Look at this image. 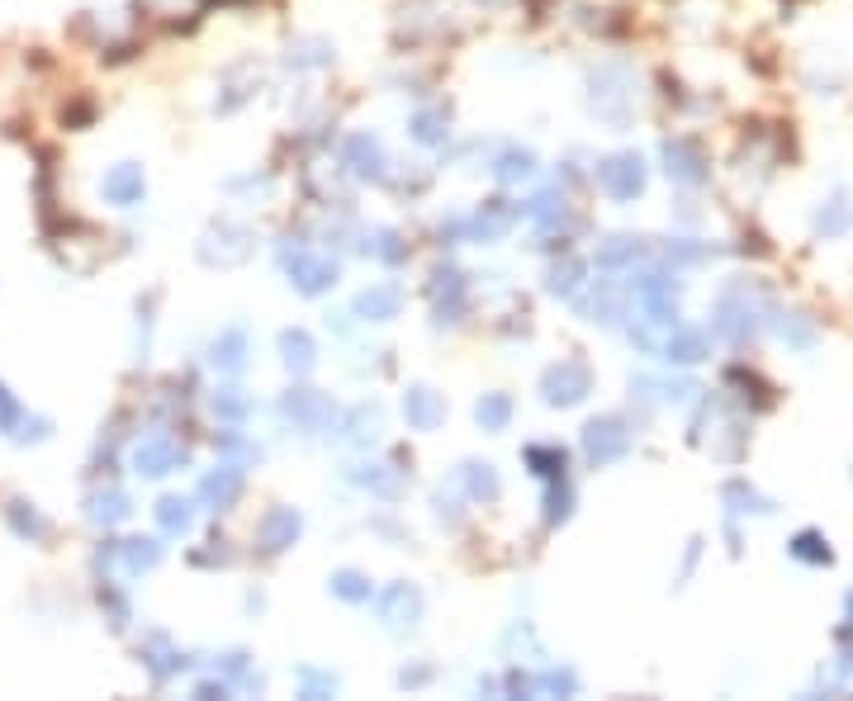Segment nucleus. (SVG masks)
I'll return each mask as SVG.
<instances>
[{"instance_id": "1", "label": "nucleus", "mask_w": 853, "mask_h": 701, "mask_svg": "<svg viewBox=\"0 0 853 701\" xmlns=\"http://www.w3.org/2000/svg\"><path fill=\"white\" fill-rule=\"evenodd\" d=\"M588 394H593V370L583 360H560L541 375V398L550 408H574Z\"/></svg>"}, {"instance_id": "2", "label": "nucleus", "mask_w": 853, "mask_h": 701, "mask_svg": "<svg viewBox=\"0 0 853 701\" xmlns=\"http://www.w3.org/2000/svg\"><path fill=\"white\" fill-rule=\"evenodd\" d=\"M716 332L726 337V342L745 346L754 332H759V313H754V304H749V289L735 285L721 294V304H716Z\"/></svg>"}, {"instance_id": "3", "label": "nucleus", "mask_w": 853, "mask_h": 701, "mask_svg": "<svg viewBox=\"0 0 853 701\" xmlns=\"http://www.w3.org/2000/svg\"><path fill=\"white\" fill-rule=\"evenodd\" d=\"M583 450H588L593 465H617V460H626V450H631L626 422L621 417H593L583 427Z\"/></svg>"}, {"instance_id": "4", "label": "nucleus", "mask_w": 853, "mask_h": 701, "mask_svg": "<svg viewBox=\"0 0 853 701\" xmlns=\"http://www.w3.org/2000/svg\"><path fill=\"white\" fill-rule=\"evenodd\" d=\"M631 100H636V90H626V72L621 67H607V72L593 76V109H598V119L621 128L631 119Z\"/></svg>"}, {"instance_id": "5", "label": "nucleus", "mask_w": 853, "mask_h": 701, "mask_svg": "<svg viewBox=\"0 0 853 701\" xmlns=\"http://www.w3.org/2000/svg\"><path fill=\"white\" fill-rule=\"evenodd\" d=\"M598 185H602V195L626 204V199H636L645 190V162H640L636 152H617V157H607L598 166Z\"/></svg>"}, {"instance_id": "6", "label": "nucleus", "mask_w": 853, "mask_h": 701, "mask_svg": "<svg viewBox=\"0 0 853 701\" xmlns=\"http://www.w3.org/2000/svg\"><path fill=\"white\" fill-rule=\"evenodd\" d=\"M422 616V593L413 583H389L380 593V621L384 630H413Z\"/></svg>"}, {"instance_id": "7", "label": "nucleus", "mask_w": 853, "mask_h": 701, "mask_svg": "<svg viewBox=\"0 0 853 701\" xmlns=\"http://www.w3.org/2000/svg\"><path fill=\"white\" fill-rule=\"evenodd\" d=\"M247 252H252V233L237 228V223H218L200 247V256L209 261V266H214V261L218 266H237V261H247Z\"/></svg>"}, {"instance_id": "8", "label": "nucleus", "mask_w": 853, "mask_h": 701, "mask_svg": "<svg viewBox=\"0 0 853 701\" xmlns=\"http://www.w3.org/2000/svg\"><path fill=\"white\" fill-rule=\"evenodd\" d=\"M299 531H304V517L294 507H271L261 517V526H256V540H261L266 555H280V550H290L294 540H299Z\"/></svg>"}, {"instance_id": "9", "label": "nucleus", "mask_w": 853, "mask_h": 701, "mask_svg": "<svg viewBox=\"0 0 853 701\" xmlns=\"http://www.w3.org/2000/svg\"><path fill=\"white\" fill-rule=\"evenodd\" d=\"M280 413L290 417V422H299V427H309V432H323V427H332L337 408L327 403V394H313V389H294V394L280 403Z\"/></svg>"}, {"instance_id": "10", "label": "nucleus", "mask_w": 853, "mask_h": 701, "mask_svg": "<svg viewBox=\"0 0 853 701\" xmlns=\"http://www.w3.org/2000/svg\"><path fill=\"white\" fill-rule=\"evenodd\" d=\"M181 460H185V450L176 446L171 436H147L143 446L133 450V465H138L143 479H162V474H171Z\"/></svg>"}, {"instance_id": "11", "label": "nucleus", "mask_w": 853, "mask_h": 701, "mask_svg": "<svg viewBox=\"0 0 853 701\" xmlns=\"http://www.w3.org/2000/svg\"><path fill=\"white\" fill-rule=\"evenodd\" d=\"M664 162H669V176L678 185H702L707 180V157H702V147L688 143V138H669L664 143Z\"/></svg>"}, {"instance_id": "12", "label": "nucleus", "mask_w": 853, "mask_h": 701, "mask_svg": "<svg viewBox=\"0 0 853 701\" xmlns=\"http://www.w3.org/2000/svg\"><path fill=\"white\" fill-rule=\"evenodd\" d=\"M342 162L356 171L361 180H380L384 176V147L380 138H370V133H351L342 147Z\"/></svg>"}, {"instance_id": "13", "label": "nucleus", "mask_w": 853, "mask_h": 701, "mask_svg": "<svg viewBox=\"0 0 853 701\" xmlns=\"http://www.w3.org/2000/svg\"><path fill=\"white\" fill-rule=\"evenodd\" d=\"M285 266H290L294 289H304V294H323L337 280V261H323V256H309V252H294Z\"/></svg>"}, {"instance_id": "14", "label": "nucleus", "mask_w": 853, "mask_h": 701, "mask_svg": "<svg viewBox=\"0 0 853 701\" xmlns=\"http://www.w3.org/2000/svg\"><path fill=\"white\" fill-rule=\"evenodd\" d=\"M403 417L413 432H436L446 422V398L432 394V389H408L403 394Z\"/></svg>"}, {"instance_id": "15", "label": "nucleus", "mask_w": 853, "mask_h": 701, "mask_svg": "<svg viewBox=\"0 0 853 701\" xmlns=\"http://www.w3.org/2000/svg\"><path fill=\"white\" fill-rule=\"evenodd\" d=\"M100 559L124 564V574H147V569H157L162 545H157V540H114L109 550H100Z\"/></svg>"}, {"instance_id": "16", "label": "nucleus", "mask_w": 853, "mask_h": 701, "mask_svg": "<svg viewBox=\"0 0 853 701\" xmlns=\"http://www.w3.org/2000/svg\"><path fill=\"white\" fill-rule=\"evenodd\" d=\"M200 498L214 507V512H228V507L242 498V465H218L214 474H204Z\"/></svg>"}, {"instance_id": "17", "label": "nucleus", "mask_w": 853, "mask_h": 701, "mask_svg": "<svg viewBox=\"0 0 853 701\" xmlns=\"http://www.w3.org/2000/svg\"><path fill=\"white\" fill-rule=\"evenodd\" d=\"M707 332H702V327H678L673 323V332L669 337H664V346H659V351H664V360H673V365H697V360L707 356Z\"/></svg>"}, {"instance_id": "18", "label": "nucleus", "mask_w": 853, "mask_h": 701, "mask_svg": "<svg viewBox=\"0 0 853 701\" xmlns=\"http://www.w3.org/2000/svg\"><path fill=\"white\" fill-rule=\"evenodd\" d=\"M508 223H512V209H508V199H489L479 214L470 218V223H460L465 233L474 237V242H493V237H503L508 233Z\"/></svg>"}, {"instance_id": "19", "label": "nucleus", "mask_w": 853, "mask_h": 701, "mask_svg": "<svg viewBox=\"0 0 853 701\" xmlns=\"http://www.w3.org/2000/svg\"><path fill=\"white\" fill-rule=\"evenodd\" d=\"M143 190H147V180H143V166H114V171H109L105 176V199L109 204H138V199H143Z\"/></svg>"}, {"instance_id": "20", "label": "nucleus", "mask_w": 853, "mask_h": 701, "mask_svg": "<svg viewBox=\"0 0 853 701\" xmlns=\"http://www.w3.org/2000/svg\"><path fill=\"white\" fill-rule=\"evenodd\" d=\"M773 327H778L782 342H792L797 351H811L816 346V318H806L797 308H773Z\"/></svg>"}, {"instance_id": "21", "label": "nucleus", "mask_w": 853, "mask_h": 701, "mask_svg": "<svg viewBox=\"0 0 853 701\" xmlns=\"http://www.w3.org/2000/svg\"><path fill=\"white\" fill-rule=\"evenodd\" d=\"M399 308H403V294L394 285H375V289H365L361 299H356V313L370 318V323H389V318H399Z\"/></svg>"}, {"instance_id": "22", "label": "nucleus", "mask_w": 853, "mask_h": 701, "mask_svg": "<svg viewBox=\"0 0 853 701\" xmlns=\"http://www.w3.org/2000/svg\"><path fill=\"white\" fill-rule=\"evenodd\" d=\"M280 356H285V365L294 375H309L313 360H318V346H313V337L304 327H290V332H280Z\"/></svg>"}, {"instance_id": "23", "label": "nucleus", "mask_w": 853, "mask_h": 701, "mask_svg": "<svg viewBox=\"0 0 853 701\" xmlns=\"http://www.w3.org/2000/svg\"><path fill=\"white\" fill-rule=\"evenodd\" d=\"M5 517H10V531L24 540H34V545H43V540L53 536V526H48V517L38 512L34 503H10L5 507Z\"/></svg>"}, {"instance_id": "24", "label": "nucleus", "mask_w": 853, "mask_h": 701, "mask_svg": "<svg viewBox=\"0 0 853 701\" xmlns=\"http://www.w3.org/2000/svg\"><path fill=\"white\" fill-rule=\"evenodd\" d=\"M209 360H214L223 375H237V370L247 365V332H242V327H228V332H223V337L214 342Z\"/></svg>"}, {"instance_id": "25", "label": "nucleus", "mask_w": 853, "mask_h": 701, "mask_svg": "<svg viewBox=\"0 0 853 701\" xmlns=\"http://www.w3.org/2000/svg\"><path fill=\"white\" fill-rule=\"evenodd\" d=\"M128 512H133V503H128V493H119V488H100V493H91V503H86V517L100 526L124 522Z\"/></svg>"}, {"instance_id": "26", "label": "nucleus", "mask_w": 853, "mask_h": 701, "mask_svg": "<svg viewBox=\"0 0 853 701\" xmlns=\"http://www.w3.org/2000/svg\"><path fill=\"white\" fill-rule=\"evenodd\" d=\"M351 479L361 488H370V493H380V498H394L403 488V469H394V465H356L351 469Z\"/></svg>"}, {"instance_id": "27", "label": "nucleus", "mask_w": 853, "mask_h": 701, "mask_svg": "<svg viewBox=\"0 0 853 701\" xmlns=\"http://www.w3.org/2000/svg\"><path fill=\"white\" fill-rule=\"evenodd\" d=\"M645 256H650V247H645L640 237H612V242L598 252V266L602 270H621V266H636V261H645Z\"/></svg>"}, {"instance_id": "28", "label": "nucleus", "mask_w": 853, "mask_h": 701, "mask_svg": "<svg viewBox=\"0 0 853 701\" xmlns=\"http://www.w3.org/2000/svg\"><path fill=\"white\" fill-rule=\"evenodd\" d=\"M143 664L152 668V678H171V673H176L185 659L171 649V640H166V635H147V640H143Z\"/></svg>"}, {"instance_id": "29", "label": "nucleus", "mask_w": 853, "mask_h": 701, "mask_svg": "<svg viewBox=\"0 0 853 701\" xmlns=\"http://www.w3.org/2000/svg\"><path fill=\"white\" fill-rule=\"evenodd\" d=\"M787 550H792V559H801V564H816V569L835 564V550H830V540L820 536V531H797Z\"/></svg>"}, {"instance_id": "30", "label": "nucleus", "mask_w": 853, "mask_h": 701, "mask_svg": "<svg viewBox=\"0 0 853 701\" xmlns=\"http://www.w3.org/2000/svg\"><path fill=\"white\" fill-rule=\"evenodd\" d=\"M721 498H726V507H730V517H740V512H773V503L763 498V493H754V488L745 484V479H730L726 488H721Z\"/></svg>"}, {"instance_id": "31", "label": "nucleus", "mask_w": 853, "mask_h": 701, "mask_svg": "<svg viewBox=\"0 0 853 701\" xmlns=\"http://www.w3.org/2000/svg\"><path fill=\"white\" fill-rule=\"evenodd\" d=\"M474 417H479V427L484 432H503L512 422V398L508 394H484L474 403Z\"/></svg>"}, {"instance_id": "32", "label": "nucleus", "mask_w": 853, "mask_h": 701, "mask_svg": "<svg viewBox=\"0 0 853 701\" xmlns=\"http://www.w3.org/2000/svg\"><path fill=\"white\" fill-rule=\"evenodd\" d=\"M545 289H550V294H560V299H574V294L583 289V261L564 256L560 266H550V280H545Z\"/></svg>"}, {"instance_id": "33", "label": "nucleus", "mask_w": 853, "mask_h": 701, "mask_svg": "<svg viewBox=\"0 0 853 701\" xmlns=\"http://www.w3.org/2000/svg\"><path fill=\"white\" fill-rule=\"evenodd\" d=\"M190 522H195V512H190L185 498H162V503H157V526H162L166 536H185Z\"/></svg>"}, {"instance_id": "34", "label": "nucleus", "mask_w": 853, "mask_h": 701, "mask_svg": "<svg viewBox=\"0 0 853 701\" xmlns=\"http://www.w3.org/2000/svg\"><path fill=\"white\" fill-rule=\"evenodd\" d=\"M493 176L503 180V185L531 180V176H536V157H531V152H517V147H512V152H503V157H498V166H493Z\"/></svg>"}, {"instance_id": "35", "label": "nucleus", "mask_w": 853, "mask_h": 701, "mask_svg": "<svg viewBox=\"0 0 853 701\" xmlns=\"http://www.w3.org/2000/svg\"><path fill=\"white\" fill-rule=\"evenodd\" d=\"M370 578L356 574V569H342V574H332V597H342V602H351V607H361V602H370Z\"/></svg>"}, {"instance_id": "36", "label": "nucleus", "mask_w": 853, "mask_h": 701, "mask_svg": "<svg viewBox=\"0 0 853 701\" xmlns=\"http://www.w3.org/2000/svg\"><path fill=\"white\" fill-rule=\"evenodd\" d=\"M527 218L536 223V228H555V223L564 218V195H560V190H545V195H536L527 204Z\"/></svg>"}, {"instance_id": "37", "label": "nucleus", "mask_w": 853, "mask_h": 701, "mask_svg": "<svg viewBox=\"0 0 853 701\" xmlns=\"http://www.w3.org/2000/svg\"><path fill=\"white\" fill-rule=\"evenodd\" d=\"M527 465L541 474V479H564V450L560 446H527Z\"/></svg>"}, {"instance_id": "38", "label": "nucleus", "mask_w": 853, "mask_h": 701, "mask_svg": "<svg viewBox=\"0 0 853 701\" xmlns=\"http://www.w3.org/2000/svg\"><path fill=\"white\" fill-rule=\"evenodd\" d=\"M849 218H853V209H849V199L844 195H835L825 209L816 214V233H825V237H839L844 228H849Z\"/></svg>"}, {"instance_id": "39", "label": "nucleus", "mask_w": 853, "mask_h": 701, "mask_svg": "<svg viewBox=\"0 0 853 701\" xmlns=\"http://www.w3.org/2000/svg\"><path fill=\"white\" fill-rule=\"evenodd\" d=\"M465 488H470L474 503H493L498 498V474H493V465H465Z\"/></svg>"}, {"instance_id": "40", "label": "nucleus", "mask_w": 853, "mask_h": 701, "mask_svg": "<svg viewBox=\"0 0 853 701\" xmlns=\"http://www.w3.org/2000/svg\"><path fill=\"white\" fill-rule=\"evenodd\" d=\"M413 138L427 147L446 143V109H418V119H413Z\"/></svg>"}, {"instance_id": "41", "label": "nucleus", "mask_w": 853, "mask_h": 701, "mask_svg": "<svg viewBox=\"0 0 853 701\" xmlns=\"http://www.w3.org/2000/svg\"><path fill=\"white\" fill-rule=\"evenodd\" d=\"M370 252L380 256V261H389V266H399L403 256H408V247L399 242V233H389V228H380V233L370 237Z\"/></svg>"}, {"instance_id": "42", "label": "nucleus", "mask_w": 853, "mask_h": 701, "mask_svg": "<svg viewBox=\"0 0 853 701\" xmlns=\"http://www.w3.org/2000/svg\"><path fill=\"white\" fill-rule=\"evenodd\" d=\"M569 503H574V498H569V484H564V479H555V488H550V498H545V522H550V526H560L564 517H569Z\"/></svg>"}, {"instance_id": "43", "label": "nucleus", "mask_w": 853, "mask_h": 701, "mask_svg": "<svg viewBox=\"0 0 853 701\" xmlns=\"http://www.w3.org/2000/svg\"><path fill=\"white\" fill-rule=\"evenodd\" d=\"M214 417H223V422H242V417H247V398L237 394V389L214 394Z\"/></svg>"}, {"instance_id": "44", "label": "nucleus", "mask_w": 853, "mask_h": 701, "mask_svg": "<svg viewBox=\"0 0 853 701\" xmlns=\"http://www.w3.org/2000/svg\"><path fill=\"white\" fill-rule=\"evenodd\" d=\"M536 692H560V697H574V692H579V683H574V673L550 668V673H541V678H536Z\"/></svg>"}, {"instance_id": "45", "label": "nucleus", "mask_w": 853, "mask_h": 701, "mask_svg": "<svg viewBox=\"0 0 853 701\" xmlns=\"http://www.w3.org/2000/svg\"><path fill=\"white\" fill-rule=\"evenodd\" d=\"M375 427H380V417H375V408H356L351 413V422H346V441H365V436H375Z\"/></svg>"}, {"instance_id": "46", "label": "nucleus", "mask_w": 853, "mask_h": 701, "mask_svg": "<svg viewBox=\"0 0 853 701\" xmlns=\"http://www.w3.org/2000/svg\"><path fill=\"white\" fill-rule=\"evenodd\" d=\"M19 422H24V408H19V398L0 384V432H10L15 436L19 432Z\"/></svg>"}, {"instance_id": "47", "label": "nucleus", "mask_w": 853, "mask_h": 701, "mask_svg": "<svg viewBox=\"0 0 853 701\" xmlns=\"http://www.w3.org/2000/svg\"><path fill=\"white\" fill-rule=\"evenodd\" d=\"M100 607H109V616H114L109 626H114V630H124V626H128V602H124V597H119V593H114L109 583H105V588H100Z\"/></svg>"}, {"instance_id": "48", "label": "nucleus", "mask_w": 853, "mask_h": 701, "mask_svg": "<svg viewBox=\"0 0 853 701\" xmlns=\"http://www.w3.org/2000/svg\"><path fill=\"white\" fill-rule=\"evenodd\" d=\"M290 62H299V67H323V62H332V53H327V43H299V57L290 53Z\"/></svg>"}, {"instance_id": "49", "label": "nucleus", "mask_w": 853, "mask_h": 701, "mask_svg": "<svg viewBox=\"0 0 853 701\" xmlns=\"http://www.w3.org/2000/svg\"><path fill=\"white\" fill-rule=\"evenodd\" d=\"M304 683H309V697H313V692H337V678H327V673H313V668L304 673Z\"/></svg>"}, {"instance_id": "50", "label": "nucleus", "mask_w": 853, "mask_h": 701, "mask_svg": "<svg viewBox=\"0 0 853 701\" xmlns=\"http://www.w3.org/2000/svg\"><path fill=\"white\" fill-rule=\"evenodd\" d=\"M91 114H95L91 105H72V109H62V124H91Z\"/></svg>"}, {"instance_id": "51", "label": "nucleus", "mask_w": 853, "mask_h": 701, "mask_svg": "<svg viewBox=\"0 0 853 701\" xmlns=\"http://www.w3.org/2000/svg\"><path fill=\"white\" fill-rule=\"evenodd\" d=\"M427 678H432V668H413V673L403 668V673H399V683H403V687H422Z\"/></svg>"}, {"instance_id": "52", "label": "nucleus", "mask_w": 853, "mask_h": 701, "mask_svg": "<svg viewBox=\"0 0 853 701\" xmlns=\"http://www.w3.org/2000/svg\"><path fill=\"white\" fill-rule=\"evenodd\" d=\"M844 607H849V630H853V593L844 597Z\"/></svg>"}, {"instance_id": "53", "label": "nucleus", "mask_w": 853, "mask_h": 701, "mask_svg": "<svg viewBox=\"0 0 853 701\" xmlns=\"http://www.w3.org/2000/svg\"><path fill=\"white\" fill-rule=\"evenodd\" d=\"M489 5H498V0H489Z\"/></svg>"}]
</instances>
